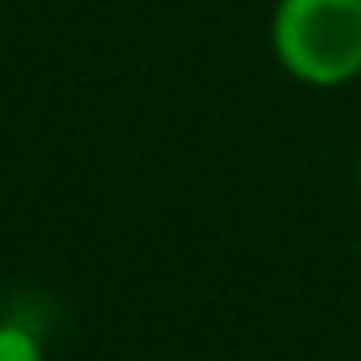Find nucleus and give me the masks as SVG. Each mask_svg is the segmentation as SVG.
Here are the masks:
<instances>
[{
	"mask_svg": "<svg viewBox=\"0 0 361 361\" xmlns=\"http://www.w3.org/2000/svg\"><path fill=\"white\" fill-rule=\"evenodd\" d=\"M357 188H361V157H357Z\"/></svg>",
	"mask_w": 361,
	"mask_h": 361,
	"instance_id": "obj_3",
	"label": "nucleus"
},
{
	"mask_svg": "<svg viewBox=\"0 0 361 361\" xmlns=\"http://www.w3.org/2000/svg\"><path fill=\"white\" fill-rule=\"evenodd\" d=\"M0 361H47V353L30 327L0 323Z\"/></svg>",
	"mask_w": 361,
	"mask_h": 361,
	"instance_id": "obj_2",
	"label": "nucleus"
},
{
	"mask_svg": "<svg viewBox=\"0 0 361 361\" xmlns=\"http://www.w3.org/2000/svg\"><path fill=\"white\" fill-rule=\"evenodd\" d=\"M268 43L293 81L353 85L361 77V0H276Z\"/></svg>",
	"mask_w": 361,
	"mask_h": 361,
	"instance_id": "obj_1",
	"label": "nucleus"
},
{
	"mask_svg": "<svg viewBox=\"0 0 361 361\" xmlns=\"http://www.w3.org/2000/svg\"><path fill=\"white\" fill-rule=\"evenodd\" d=\"M357 81H361V77H357Z\"/></svg>",
	"mask_w": 361,
	"mask_h": 361,
	"instance_id": "obj_4",
	"label": "nucleus"
}]
</instances>
